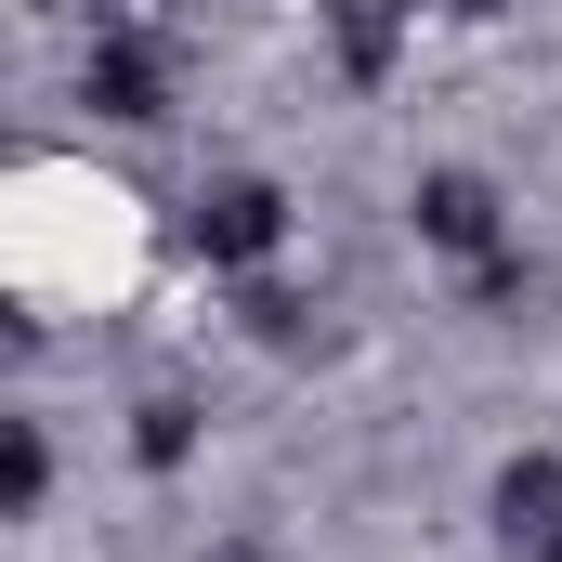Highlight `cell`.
<instances>
[{"mask_svg": "<svg viewBox=\"0 0 562 562\" xmlns=\"http://www.w3.org/2000/svg\"><path fill=\"white\" fill-rule=\"evenodd\" d=\"M183 249L223 262V276L276 262V249H288V183H276V170H210V183L183 196Z\"/></svg>", "mask_w": 562, "mask_h": 562, "instance_id": "1", "label": "cell"}, {"mask_svg": "<svg viewBox=\"0 0 562 562\" xmlns=\"http://www.w3.org/2000/svg\"><path fill=\"white\" fill-rule=\"evenodd\" d=\"M406 223H419V249H445V262H497V249H510V210H497L484 170H419Z\"/></svg>", "mask_w": 562, "mask_h": 562, "instance_id": "2", "label": "cell"}, {"mask_svg": "<svg viewBox=\"0 0 562 562\" xmlns=\"http://www.w3.org/2000/svg\"><path fill=\"white\" fill-rule=\"evenodd\" d=\"M79 92H92L105 119H170V53H157L144 26H105L92 66H79Z\"/></svg>", "mask_w": 562, "mask_h": 562, "instance_id": "3", "label": "cell"}, {"mask_svg": "<svg viewBox=\"0 0 562 562\" xmlns=\"http://www.w3.org/2000/svg\"><path fill=\"white\" fill-rule=\"evenodd\" d=\"M497 550L510 562H562V458H510L497 471Z\"/></svg>", "mask_w": 562, "mask_h": 562, "instance_id": "4", "label": "cell"}, {"mask_svg": "<svg viewBox=\"0 0 562 562\" xmlns=\"http://www.w3.org/2000/svg\"><path fill=\"white\" fill-rule=\"evenodd\" d=\"M327 26H340V66H353V79L393 66V0H327Z\"/></svg>", "mask_w": 562, "mask_h": 562, "instance_id": "5", "label": "cell"}, {"mask_svg": "<svg viewBox=\"0 0 562 562\" xmlns=\"http://www.w3.org/2000/svg\"><path fill=\"white\" fill-rule=\"evenodd\" d=\"M40 497H53V431L13 419V510H40Z\"/></svg>", "mask_w": 562, "mask_h": 562, "instance_id": "6", "label": "cell"}, {"mask_svg": "<svg viewBox=\"0 0 562 562\" xmlns=\"http://www.w3.org/2000/svg\"><path fill=\"white\" fill-rule=\"evenodd\" d=\"M183 445H196V419H183V406H170V393H157V406H144V471H170V458H183Z\"/></svg>", "mask_w": 562, "mask_h": 562, "instance_id": "7", "label": "cell"}]
</instances>
